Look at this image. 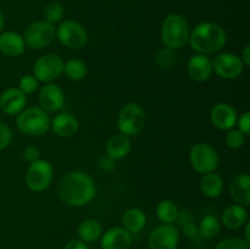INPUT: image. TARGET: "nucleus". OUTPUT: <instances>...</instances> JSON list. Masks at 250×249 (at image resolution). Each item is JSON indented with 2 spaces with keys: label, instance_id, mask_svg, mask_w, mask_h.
I'll list each match as a JSON object with an SVG mask.
<instances>
[{
  "label": "nucleus",
  "instance_id": "f257e3e1",
  "mask_svg": "<svg viewBox=\"0 0 250 249\" xmlns=\"http://www.w3.org/2000/svg\"><path fill=\"white\" fill-rule=\"evenodd\" d=\"M97 187L88 173L83 171H72L65 175L59 183L58 194L61 202L68 207L78 208L87 205L94 199Z\"/></svg>",
  "mask_w": 250,
  "mask_h": 249
},
{
  "label": "nucleus",
  "instance_id": "f03ea898",
  "mask_svg": "<svg viewBox=\"0 0 250 249\" xmlns=\"http://www.w3.org/2000/svg\"><path fill=\"white\" fill-rule=\"evenodd\" d=\"M226 42V31L220 24L215 22H203L194 27L189 34L188 43L197 54L209 55L221 50Z\"/></svg>",
  "mask_w": 250,
  "mask_h": 249
},
{
  "label": "nucleus",
  "instance_id": "7ed1b4c3",
  "mask_svg": "<svg viewBox=\"0 0 250 249\" xmlns=\"http://www.w3.org/2000/svg\"><path fill=\"white\" fill-rule=\"evenodd\" d=\"M189 26L180 14H170L161 26V41L164 45L172 50L183 48L189 41Z\"/></svg>",
  "mask_w": 250,
  "mask_h": 249
},
{
  "label": "nucleus",
  "instance_id": "20e7f679",
  "mask_svg": "<svg viewBox=\"0 0 250 249\" xmlns=\"http://www.w3.org/2000/svg\"><path fill=\"white\" fill-rule=\"evenodd\" d=\"M17 128L27 136H43L50 128V117L41 106L23 109L16 119Z\"/></svg>",
  "mask_w": 250,
  "mask_h": 249
},
{
  "label": "nucleus",
  "instance_id": "39448f33",
  "mask_svg": "<svg viewBox=\"0 0 250 249\" xmlns=\"http://www.w3.org/2000/svg\"><path fill=\"white\" fill-rule=\"evenodd\" d=\"M146 124V111L137 103H128L119 112L117 127L127 137L138 136Z\"/></svg>",
  "mask_w": 250,
  "mask_h": 249
},
{
  "label": "nucleus",
  "instance_id": "423d86ee",
  "mask_svg": "<svg viewBox=\"0 0 250 249\" xmlns=\"http://www.w3.org/2000/svg\"><path fill=\"white\" fill-rule=\"evenodd\" d=\"M219 154L208 143H198L192 146L189 153V163L193 170L200 175L214 172L219 165Z\"/></svg>",
  "mask_w": 250,
  "mask_h": 249
},
{
  "label": "nucleus",
  "instance_id": "0eeeda50",
  "mask_svg": "<svg viewBox=\"0 0 250 249\" xmlns=\"http://www.w3.org/2000/svg\"><path fill=\"white\" fill-rule=\"evenodd\" d=\"M54 176V168L51 164L46 160L33 161L29 165L26 173L27 187L33 192H43L48 189L51 185Z\"/></svg>",
  "mask_w": 250,
  "mask_h": 249
},
{
  "label": "nucleus",
  "instance_id": "6e6552de",
  "mask_svg": "<svg viewBox=\"0 0 250 249\" xmlns=\"http://www.w3.org/2000/svg\"><path fill=\"white\" fill-rule=\"evenodd\" d=\"M55 27L46 21L32 22L26 28L23 34L24 43L34 50H39L49 44L55 38Z\"/></svg>",
  "mask_w": 250,
  "mask_h": 249
},
{
  "label": "nucleus",
  "instance_id": "1a4fd4ad",
  "mask_svg": "<svg viewBox=\"0 0 250 249\" xmlns=\"http://www.w3.org/2000/svg\"><path fill=\"white\" fill-rule=\"evenodd\" d=\"M63 60L58 54H45L33 65V76L38 82L51 83L63 72Z\"/></svg>",
  "mask_w": 250,
  "mask_h": 249
},
{
  "label": "nucleus",
  "instance_id": "9d476101",
  "mask_svg": "<svg viewBox=\"0 0 250 249\" xmlns=\"http://www.w3.org/2000/svg\"><path fill=\"white\" fill-rule=\"evenodd\" d=\"M56 37L62 45L75 50L83 48L88 41V34L84 27L73 20L61 22L56 31Z\"/></svg>",
  "mask_w": 250,
  "mask_h": 249
},
{
  "label": "nucleus",
  "instance_id": "9b49d317",
  "mask_svg": "<svg viewBox=\"0 0 250 249\" xmlns=\"http://www.w3.org/2000/svg\"><path fill=\"white\" fill-rule=\"evenodd\" d=\"M244 65L241 58L232 53H221L212 60V71L225 80H234L243 73Z\"/></svg>",
  "mask_w": 250,
  "mask_h": 249
},
{
  "label": "nucleus",
  "instance_id": "f8f14e48",
  "mask_svg": "<svg viewBox=\"0 0 250 249\" xmlns=\"http://www.w3.org/2000/svg\"><path fill=\"white\" fill-rule=\"evenodd\" d=\"M180 232L172 224H163L153 229L149 236V249H177Z\"/></svg>",
  "mask_w": 250,
  "mask_h": 249
},
{
  "label": "nucleus",
  "instance_id": "ddd939ff",
  "mask_svg": "<svg viewBox=\"0 0 250 249\" xmlns=\"http://www.w3.org/2000/svg\"><path fill=\"white\" fill-rule=\"evenodd\" d=\"M39 105L46 112H56L65 104V94L61 87L48 83L39 92Z\"/></svg>",
  "mask_w": 250,
  "mask_h": 249
},
{
  "label": "nucleus",
  "instance_id": "4468645a",
  "mask_svg": "<svg viewBox=\"0 0 250 249\" xmlns=\"http://www.w3.org/2000/svg\"><path fill=\"white\" fill-rule=\"evenodd\" d=\"M210 119L214 126L221 131H229L237 124V111L227 103H219L210 112Z\"/></svg>",
  "mask_w": 250,
  "mask_h": 249
},
{
  "label": "nucleus",
  "instance_id": "2eb2a0df",
  "mask_svg": "<svg viewBox=\"0 0 250 249\" xmlns=\"http://www.w3.org/2000/svg\"><path fill=\"white\" fill-rule=\"evenodd\" d=\"M187 71L189 77L195 82H205L212 75V61L208 55L195 54L188 60Z\"/></svg>",
  "mask_w": 250,
  "mask_h": 249
},
{
  "label": "nucleus",
  "instance_id": "dca6fc26",
  "mask_svg": "<svg viewBox=\"0 0 250 249\" xmlns=\"http://www.w3.org/2000/svg\"><path fill=\"white\" fill-rule=\"evenodd\" d=\"M26 104L27 95L19 88H7L0 95V109L7 115H19Z\"/></svg>",
  "mask_w": 250,
  "mask_h": 249
},
{
  "label": "nucleus",
  "instance_id": "f3484780",
  "mask_svg": "<svg viewBox=\"0 0 250 249\" xmlns=\"http://www.w3.org/2000/svg\"><path fill=\"white\" fill-rule=\"evenodd\" d=\"M100 244L103 249H128L132 244V236L124 227H114L102 234Z\"/></svg>",
  "mask_w": 250,
  "mask_h": 249
},
{
  "label": "nucleus",
  "instance_id": "a211bd4d",
  "mask_svg": "<svg viewBox=\"0 0 250 249\" xmlns=\"http://www.w3.org/2000/svg\"><path fill=\"white\" fill-rule=\"evenodd\" d=\"M229 195L236 204H250V177L248 173H237L229 181Z\"/></svg>",
  "mask_w": 250,
  "mask_h": 249
},
{
  "label": "nucleus",
  "instance_id": "6ab92c4d",
  "mask_svg": "<svg viewBox=\"0 0 250 249\" xmlns=\"http://www.w3.org/2000/svg\"><path fill=\"white\" fill-rule=\"evenodd\" d=\"M50 127L56 136L62 137V138H70L77 133L80 124L73 115L62 112L50 120Z\"/></svg>",
  "mask_w": 250,
  "mask_h": 249
},
{
  "label": "nucleus",
  "instance_id": "aec40b11",
  "mask_svg": "<svg viewBox=\"0 0 250 249\" xmlns=\"http://www.w3.org/2000/svg\"><path fill=\"white\" fill-rule=\"evenodd\" d=\"M26 43L21 34L7 31L0 34V51L10 58H16L23 54Z\"/></svg>",
  "mask_w": 250,
  "mask_h": 249
},
{
  "label": "nucleus",
  "instance_id": "412c9836",
  "mask_svg": "<svg viewBox=\"0 0 250 249\" xmlns=\"http://www.w3.org/2000/svg\"><path fill=\"white\" fill-rule=\"evenodd\" d=\"M132 143L129 137L119 133L110 137L106 142V154L114 160L124 159L131 153Z\"/></svg>",
  "mask_w": 250,
  "mask_h": 249
},
{
  "label": "nucleus",
  "instance_id": "4be33fe9",
  "mask_svg": "<svg viewBox=\"0 0 250 249\" xmlns=\"http://www.w3.org/2000/svg\"><path fill=\"white\" fill-rule=\"evenodd\" d=\"M248 211L243 205L232 204L222 212V224L229 229H237L247 224Z\"/></svg>",
  "mask_w": 250,
  "mask_h": 249
},
{
  "label": "nucleus",
  "instance_id": "5701e85b",
  "mask_svg": "<svg viewBox=\"0 0 250 249\" xmlns=\"http://www.w3.org/2000/svg\"><path fill=\"white\" fill-rule=\"evenodd\" d=\"M224 178L219 173L210 172L203 175L200 180V190L208 198H217L224 192Z\"/></svg>",
  "mask_w": 250,
  "mask_h": 249
},
{
  "label": "nucleus",
  "instance_id": "b1692460",
  "mask_svg": "<svg viewBox=\"0 0 250 249\" xmlns=\"http://www.w3.org/2000/svg\"><path fill=\"white\" fill-rule=\"evenodd\" d=\"M122 224H124V228L127 229L129 233L141 232L146 225V212L139 208H131L124 214Z\"/></svg>",
  "mask_w": 250,
  "mask_h": 249
},
{
  "label": "nucleus",
  "instance_id": "393cba45",
  "mask_svg": "<svg viewBox=\"0 0 250 249\" xmlns=\"http://www.w3.org/2000/svg\"><path fill=\"white\" fill-rule=\"evenodd\" d=\"M78 237L85 243H93L100 239L103 234V226L98 220L88 219L80 224L77 229Z\"/></svg>",
  "mask_w": 250,
  "mask_h": 249
},
{
  "label": "nucleus",
  "instance_id": "a878e982",
  "mask_svg": "<svg viewBox=\"0 0 250 249\" xmlns=\"http://www.w3.org/2000/svg\"><path fill=\"white\" fill-rule=\"evenodd\" d=\"M180 215L177 204L170 199L161 200L156 207V216L163 224H173Z\"/></svg>",
  "mask_w": 250,
  "mask_h": 249
},
{
  "label": "nucleus",
  "instance_id": "bb28decb",
  "mask_svg": "<svg viewBox=\"0 0 250 249\" xmlns=\"http://www.w3.org/2000/svg\"><path fill=\"white\" fill-rule=\"evenodd\" d=\"M63 73L71 81H81L87 76V65L80 59H71L63 65Z\"/></svg>",
  "mask_w": 250,
  "mask_h": 249
},
{
  "label": "nucleus",
  "instance_id": "cd10ccee",
  "mask_svg": "<svg viewBox=\"0 0 250 249\" xmlns=\"http://www.w3.org/2000/svg\"><path fill=\"white\" fill-rule=\"evenodd\" d=\"M220 229H221V222L214 215H205L199 225V233L207 239L215 238L220 233Z\"/></svg>",
  "mask_w": 250,
  "mask_h": 249
},
{
  "label": "nucleus",
  "instance_id": "c85d7f7f",
  "mask_svg": "<svg viewBox=\"0 0 250 249\" xmlns=\"http://www.w3.org/2000/svg\"><path fill=\"white\" fill-rule=\"evenodd\" d=\"M44 21L49 22V23L54 24L58 23L62 20L63 14H65V10H63V6L60 4V2H50V4L46 5L44 7Z\"/></svg>",
  "mask_w": 250,
  "mask_h": 249
},
{
  "label": "nucleus",
  "instance_id": "c756f323",
  "mask_svg": "<svg viewBox=\"0 0 250 249\" xmlns=\"http://www.w3.org/2000/svg\"><path fill=\"white\" fill-rule=\"evenodd\" d=\"M215 249H250V247L246 239L238 238V237H231V238H226L224 241L219 242Z\"/></svg>",
  "mask_w": 250,
  "mask_h": 249
},
{
  "label": "nucleus",
  "instance_id": "7c9ffc66",
  "mask_svg": "<svg viewBox=\"0 0 250 249\" xmlns=\"http://www.w3.org/2000/svg\"><path fill=\"white\" fill-rule=\"evenodd\" d=\"M246 143V136L239 129H229L226 134V144L232 149L241 148Z\"/></svg>",
  "mask_w": 250,
  "mask_h": 249
},
{
  "label": "nucleus",
  "instance_id": "2f4dec72",
  "mask_svg": "<svg viewBox=\"0 0 250 249\" xmlns=\"http://www.w3.org/2000/svg\"><path fill=\"white\" fill-rule=\"evenodd\" d=\"M38 88V80L33 75H26L20 80L19 89L24 94H32Z\"/></svg>",
  "mask_w": 250,
  "mask_h": 249
},
{
  "label": "nucleus",
  "instance_id": "473e14b6",
  "mask_svg": "<svg viewBox=\"0 0 250 249\" xmlns=\"http://www.w3.org/2000/svg\"><path fill=\"white\" fill-rule=\"evenodd\" d=\"M176 55L173 53L172 49H164V50H160L158 54V63L160 67L168 68L171 66L175 65Z\"/></svg>",
  "mask_w": 250,
  "mask_h": 249
},
{
  "label": "nucleus",
  "instance_id": "72a5a7b5",
  "mask_svg": "<svg viewBox=\"0 0 250 249\" xmlns=\"http://www.w3.org/2000/svg\"><path fill=\"white\" fill-rule=\"evenodd\" d=\"M12 139V131L7 124L0 122V150L9 146Z\"/></svg>",
  "mask_w": 250,
  "mask_h": 249
},
{
  "label": "nucleus",
  "instance_id": "f704fd0d",
  "mask_svg": "<svg viewBox=\"0 0 250 249\" xmlns=\"http://www.w3.org/2000/svg\"><path fill=\"white\" fill-rule=\"evenodd\" d=\"M237 124H238V129L244 134L248 136L250 133V112L246 111L242 114L239 119H237Z\"/></svg>",
  "mask_w": 250,
  "mask_h": 249
},
{
  "label": "nucleus",
  "instance_id": "c9c22d12",
  "mask_svg": "<svg viewBox=\"0 0 250 249\" xmlns=\"http://www.w3.org/2000/svg\"><path fill=\"white\" fill-rule=\"evenodd\" d=\"M39 155H41L39 149L36 148V146H28V148L24 149L23 151V158L26 159L27 161H29V163H33V161L38 160Z\"/></svg>",
  "mask_w": 250,
  "mask_h": 249
},
{
  "label": "nucleus",
  "instance_id": "e433bc0d",
  "mask_svg": "<svg viewBox=\"0 0 250 249\" xmlns=\"http://www.w3.org/2000/svg\"><path fill=\"white\" fill-rule=\"evenodd\" d=\"M99 166L102 167V170L111 171L115 167V160L106 154V155L102 156L99 159Z\"/></svg>",
  "mask_w": 250,
  "mask_h": 249
},
{
  "label": "nucleus",
  "instance_id": "4c0bfd02",
  "mask_svg": "<svg viewBox=\"0 0 250 249\" xmlns=\"http://www.w3.org/2000/svg\"><path fill=\"white\" fill-rule=\"evenodd\" d=\"M65 249H89L87 243L81 239H71L67 244L65 246Z\"/></svg>",
  "mask_w": 250,
  "mask_h": 249
},
{
  "label": "nucleus",
  "instance_id": "58836bf2",
  "mask_svg": "<svg viewBox=\"0 0 250 249\" xmlns=\"http://www.w3.org/2000/svg\"><path fill=\"white\" fill-rule=\"evenodd\" d=\"M243 62L244 67H249L250 66V46L247 45L246 48L243 49V53H242V56H239Z\"/></svg>",
  "mask_w": 250,
  "mask_h": 249
},
{
  "label": "nucleus",
  "instance_id": "ea45409f",
  "mask_svg": "<svg viewBox=\"0 0 250 249\" xmlns=\"http://www.w3.org/2000/svg\"><path fill=\"white\" fill-rule=\"evenodd\" d=\"M197 228H195V226L194 225H192V224H188L187 226L185 227V233L187 234V236H189V237H193V236H195V234H197Z\"/></svg>",
  "mask_w": 250,
  "mask_h": 249
},
{
  "label": "nucleus",
  "instance_id": "a19ab883",
  "mask_svg": "<svg viewBox=\"0 0 250 249\" xmlns=\"http://www.w3.org/2000/svg\"><path fill=\"white\" fill-rule=\"evenodd\" d=\"M4 24H5L4 15H2L1 10H0V32H1V31H2V28H4Z\"/></svg>",
  "mask_w": 250,
  "mask_h": 249
},
{
  "label": "nucleus",
  "instance_id": "79ce46f5",
  "mask_svg": "<svg viewBox=\"0 0 250 249\" xmlns=\"http://www.w3.org/2000/svg\"><path fill=\"white\" fill-rule=\"evenodd\" d=\"M249 229H250V225H249V224H247V226H246V241L248 242V243H249V241H250Z\"/></svg>",
  "mask_w": 250,
  "mask_h": 249
}]
</instances>
